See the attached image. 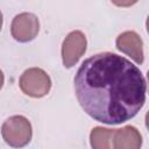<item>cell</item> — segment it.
I'll list each match as a JSON object with an SVG mask.
<instances>
[{"mask_svg": "<svg viewBox=\"0 0 149 149\" xmlns=\"http://www.w3.org/2000/svg\"><path fill=\"white\" fill-rule=\"evenodd\" d=\"M2 85H3V73H2V71L0 70V90H1Z\"/></svg>", "mask_w": 149, "mask_h": 149, "instance_id": "obj_9", "label": "cell"}, {"mask_svg": "<svg viewBox=\"0 0 149 149\" xmlns=\"http://www.w3.org/2000/svg\"><path fill=\"white\" fill-rule=\"evenodd\" d=\"M40 30V22L33 13H21L16 15L10 26L12 36L19 42H29L36 37Z\"/></svg>", "mask_w": 149, "mask_h": 149, "instance_id": "obj_4", "label": "cell"}, {"mask_svg": "<svg viewBox=\"0 0 149 149\" xmlns=\"http://www.w3.org/2000/svg\"><path fill=\"white\" fill-rule=\"evenodd\" d=\"M115 129L94 127L90 134L92 149H113V134Z\"/></svg>", "mask_w": 149, "mask_h": 149, "instance_id": "obj_8", "label": "cell"}, {"mask_svg": "<svg viewBox=\"0 0 149 149\" xmlns=\"http://www.w3.org/2000/svg\"><path fill=\"white\" fill-rule=\"evenodd\" d=\"M79 105L106 125L122 123L137 114L146 101V79L137 66L112 52L85 59L74 77Z\"/></svg>", "mask_w": 149, "mask_h": 149, "instance_id": "obj_1", "label": "cell"}, {"mask_svg": "<svg viewBox=\"0 0 149 149\" xmlns=\"http://www.w3.org/2000/svg\"><path fill=\"white\" fill-rule=\"evenodd\" d=\"M86 37L79 31H71L64 40L62 45V61L65 68L73 66L86 50Z\"/></svg>", "mask_w": 149, "mask_h": 149, "instance_id": "obj_5", "label": "cell"}, {"mask_svg": "<svg viewBox=\"0 0 149 149\" xmlns=\"http://www.w3.org/2000/svg\"><path fill=\"white\" fill-rule=\"evenodd\" d=\"M1 27H2V14L0 12V30H1Z\"/></svg>", "mask_w": 149, "mask_h": 149, "instance_id": "obj_10", "label": "cell"}, {"mask_svg": "<svg viewBox=\"0 0 149 149\" xmlns=\"http://www.w3.org/2000/svg\"><path fill=\"white\" fill-rule=\"evenodd\" d=\"M19 85L22 92L27 95L33 98H41L50 91L51 80L47 72L42 69L30 68L21 74Z\"/></svg>", "mask_w": 149, "mask_h": 149, "instance_id": "obj_3", "label": "cell"}, {"mask_svg": "<svg viewBox=\"0 0 149 149\" xmlns=\"http://www.w3.org/2000/svg\"><path fill=\"white\" fill-rule=\"evenodd\" d=\"M142 146V136L133 126H125L115 129L113 134V149H140Z\"/></svg>", "mask_w": 149, "mask_h": 149, "instance_id": "obj_7", "label": "cell"}, {"mask_svg": "<svg viewBox=\"0 0 149 149\" xmlns=\"http://www.w3.org/2000/svg\"><path fill=\"white\" fill-rule=\"evenodd\" d=\"M116 48L137 64L143 63V43L135 31H125L116 38Z\"/></svg>", "mask_w": 149, "mask_h": 149, "instance_id": "obj_6", "label": "cell"}, {"mask_svg": "<svg viewBox=\"0 0 149 149\" xmlns=\"http://www.w3.org/2000/svg\"><path fill=\"white\" fill-rule=\"evenodd\" d=\"M1 134L8 146L13 148H22L31 140V125L27 118L14 115L3 122Z\"/></svg>", "mask_w": 149, "mask_h": 149, "instance_id": "obj_2", "label": "cell"}]
</instances>
